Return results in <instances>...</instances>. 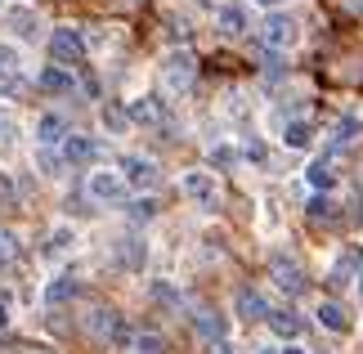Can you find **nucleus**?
Masks as SVG:
<instances>
[{
  "label": "nucleus",
  "instance_id": "obj_1",
  "mask_svg": "<svg viewBox=\"0 0 363 354\" xmlns=\"http://www.w3.org/2000/svg\"><path fill=\"white\" fill-rule=\"evenodd\" d=\"M193 81H198V59H193V50H171L162 59V86L171 94H184Z\"/></svg>",
  "mask_w": 363,
  "mask_h": 354
},
{
  "label": "nucleus",
  "instance_id": "obj_2",
  "mask_svg": "<svg viewBox=\"0 0 363 354\" xmlns=\"http://www.w3.org/2000/svg\"><path fill=\"white\" fill-rule=\"evenodd\" d=\"M301 40V27H296V18L291 13H269V18L260 23V45L264 50H274V54H283V50H291Z\"/></svg>",
  "mask_w": 363,
  "mask_h": 354
},
{
  "label": "nucleus",
  "instance_id": "obj_3",
  "mask_svg": "<svg viewBox=\"0 0 363 354\" xmlns=\"http://www.w3.org/2000/svg\"><path fill=\"white\" fill-rule=\"evenodd\" d=\"M179 189H184V197L198 211H216L220 206V184H216L211 171H184L179 175Z\"/></svg>",
  "mask_w": 363,
  "mask_h": 354
},
{
  "label": "nucleus",
  "instance_id": "obj_4",
  "mask_svg": "<svg viewBox=\"0 0 363 354\" xmlns=\"http://www.w3.org/2000/svg\"><path fill=\"white\" fill-rule=\"evenodd\" d=\"M269 282L283 296H301L305 292V269L291 260L287 251H274V256H269Z\"/></svg>",
  "mask_w": 363,
  "mask_h": 354
},
{
  "label": "nucleus",
  "instance_id": "obj_5",
  "mask_svg": "<svg viewBox=\"0 0 363 354\" xmlns=\"http://www.w3.org/2000/svg\"><path fill=\"white\" fill-rule=\"evenodd\" d=\"M50 54H54V63H59V67H72V63L86 59V40H81V32H72V27H54Z\"/></svg>",
  "mask_w": 363,
  "mask_h": 354
},
{
  "label": "nucleus",
  "instance_id": "obj_6",
  "mask_svg": "<svg viewBox=\"0 0 363 354\" xmlns=\"http://www.w3.org/2000/svg\"><path fill=\"white\" fill-rule=\"evenodd\" d=\"M121 179L130 184V189H157L162 171H157V162H152V157H139V153H125V157H121Z\"/></svg>",
  "mask_w": 363,
  "mask_h": 354
},
{
  "label": "nucleus",
  "instance_id": "obj_7",
  "mask_svg": "<svg viewBox=\"0 0 363 354\" xmlns=\"http://www.w3.org/2000/svg\"><path fill=\"white\" fill-rule=\"evenodd\" d=\"M125 189H130V184L121 179V171H94V175H86V193L94 197V202H125Z\"/></svg>",
  "mask_w": 363,
  "mask_h": 354
},
{
  "label": "nucleus",
  "instance_id": "obj_8",
  "mask_svg": "<svg viewBox=\"0 0 363 354\" xmlns=\"http://www.w3.org/2000/svg\"><path fill=\"white\" fill-rule=\"evenodd\" d=\"M216 32L229 36V40H238V36L251 32V18H247V5H242V0H225V5L216 9Z\"/></svg>",
  "mask_w": 363,
  "mask_h": 354
},
{
  "label": "nucleus",
  "instance_id": "obj_9",
  "mask_svg": "<svg viewBox=\"0 0 363 354\" xmlns=\"http://www.w3.org/2000/svg\"><path fill=\"white\" fill-rule=\"evenodd\" d=\"M86 332L99 336V341H130V332L121 328V319L113 314V309H104V305H94L86 314Z\"/></svg>",
  "mask_w": 363,
  "mask_h": 354
},
{
  "label": "nucleus",
  "instance_id": "obj_10",
  "mask_svg": "<svg viewBox=\"0 0 363 354\" xmlns=\"http://www.w3.org/2000/svg\"><path fill=\"white\" fill-rule=\"evenodd\" d=\"M359 269H363V243H345L341 251H337V260H332V282L337 287H345V282H354L359 278Z\"/></svg>",
  "mask_w": 363,
  "mask_h": 354
},
{
  "label": "nucleus",
  "instance_id": "obj_11",
  "mask_svg": "<svg viewBox=\"0 0 363 354\" xmlns=\"http://www.w3.org/2000/svg\"><path fill=\"white\" fill-rule=\"evenodd\" d=\"M193 332H198L202 341H211V345H216V341H225V332H229V328H225V319H220L211 305H198V309H193Z\"/></svg>",
  "mask_w": 363,
  "mask_h": 354
},
{
  "label": "nucleus",
  "instance_id": "obj_12",
  "mask_svg": "<svg viewBox=\"0 0 363 354\" xmlns=\"http://www.w3.org/2000/svg\"><path fill=\"white\" fill-rule=\"evenodd\" d=\"M233 309H238V319H247V323L269 319V301H264L256 287H238V296H233Z\"/></svg>",
  "mask_w": 363,
  "mask_h": 354
},
{
  "label": "nucleus",
  "instance_id": "obj_13",
  "mask_svg": "<svg viewBox=\"0 0 363 354\" xmlns=\"http://www.w3.org/2000/svg\"><path fill=\"white\" fill-rule=\"evenodd\" d=\"M94 157H99V144H94L90 135H67L63 139V162L67 166H90Z\"/></svg>",
  "mask_w": 363,
  "mask_h": 354
},
{
  "label": "nucleus",
  "instance_id": "obj_14",
  "mask_svg": "<svg viewBox=\"0 0 363 354\" xmlns=\"http://www.w3.org/2000/svg\"><path fill=\"white\" fill-rule=\"evenodd\" d=\"M264 323H269V332L283 336V341H296L301 328H305V319L296 314V309H269V319H264Z\"/></svg>",
  "mask_w": 363,
  "mask_h": 354
},
{
  "label": "nucleus",
  "instance_id": "obj_15",
  "mask_svg": "<svg viewBox=\"0 0 363 354\" xmlns=\"http://www.w3.org/2000/svg\"><path fill=\"white\" fill-rule=\"evenodd\" d=\"M63 139H67V121L59 117V112H45V117L36 121V144L54 148V144H63Z\"/></svg>",
  "mask_w": 363,
  "mask_h": 354
},
{
  "label": "nucleus",
  "instance_id": "obj_16",
  "mask_svg": "<svg viewBox=\"0 0 363 354\" xmlns=\"http://www.w3.org/2000/svg\"><path fill=\"white\" fill-rule=\"evenodd\" d=\"M314 319L323 323L328 332H350V314L337 305V301H318V309H314Z\"/></svg>",
  "mask_w": 363,
  "mask_h": 354
},
{
  "label": "nucleus",
  "instance_id": "obj_17",
  "mask_svg": "<svg viewBox=\"0 0 363 354\" xmlns=\"http://www.w3.org/2000/svg\"><path fill=\"white\" fill-rule=\"evenodd\" d=\"M305 184H310L314 193H328L332 184H337V171H332V162H328V157L310 162V166H305Z\"/></svg>",
  "mask_w": 363,
  "mask_h": 354
},
{
  "label": "nucleus",
  "instance_id": "obj_18",
  "mask_svg": "<svg viewBox=\"0 0 363 354\" xmlns=\"http://www.w3.org/2000/svg\"><path fill=\"white\" fill-rule=\"evenodd\" d=\"M36 86L45 94H72V72H67V67H45V72L36 77Z\"/></svg>",
  "mask_w": 363,
  "mask_h": 354
},
{
  "label": "nucleus",
  "instance_id": "obj_19",
  "mask_svg": "<svg viewBox=\"0 0 363 354\" xmlns=\"http://www.w3.org/2000/svg\"><path fill=\"white\" fill-rule=\"evenodd\" d=\"M125 112H130V121H139V126H162V104H157L152 94L135 99V104L125 108Z\"/></svg>",
  "mask_w": 363,
  "mask_h": 354
},
{
  "label": "nucleus",
  "instance_id": "obj_20",
  "mask_svg": "<svg viewBox=\"0 0 363 354\" xmlns=\"http://www.w3.org/2000/svg\"><path fill=\"white\" fill-rule=\"evenodd\" d=\"M5 18H9V27H13V32H18L23 40H36V27H40V23H36V13H32V9L13 5V9L5 13Z\"/></svg>",
  "mask_w": 363,
  "mask_h": 354
},
{
  "label": "nucleus",
  "instance_id": "obj_21",
  "mask_svg": "<svg viewBox=\"0 0 363 354\" xmlns=\"http://www.w3.org/2000/svg\"><path fill=\"white\" fill-rule=\"evenodd\" d=\"M283 144H287V148H310V144H314V126H310V121L283 126Z\"/></svg>",
  "mask_w": 363,
  "mask_h": 354
},
{
  "label": "nucleus",
  "instance_id": "obj_22",
  "mask_svg": "<svg viewBox=\"0 0 363 354\" xmlns=\"http://www.w3.org/2000/svg\"><path fill=\"white\" fill-rule=\"evenodd\" d=\"M144 243H139V238H125V243H117V260L125 265V269H144Z\"/></svg>",
  "mask_w": 363,
  "mask_h": 354
},
{
  "label": "nucleus",
  "instance_id": "obj_23",
  "mask_svg": "<svg viewBox=\"0 0 363 354\" xmlns=\"http://www.w3.org/2000/svg\"><path fill=\"white\" fill-rule=\"evenodd\" d=\"M72 243H77V233L67 229V224H59L50 238H45V256L54 260V256H63V251H72Z\"/></svg>",
  "mask_w": 363,
  "mask_h": 354
},
{
  "label": "nucleus",
  "instance_id": "obj_24",
  "mask_svg": "<svg viewBox=\"0 0 363 354\" xmlns=\"http://www.w3.org/2000/svg\"><path fill=\"white\" fill-rule=\"evenodd\" d=\"M130 350L135 354H166L162 332H130Z\"/></svg>",
  "mask_w": 363,
  "mask_h": 354
},
{
  "label": "nucleus",
  "instance_id": "obj_25",
  "mask_svg": "<svg viewBox=\"0 0 363 354\" xmlns=\"http://www.w3.org/2000/svg\"><path fill=\"white\" fill-rule=\"evenodd\" d=\"M125 216H130L135 224H148L152 216H157V202H152V197H135V202H125Z\"/></svg>",
  "mask_w": 363,
  "mask_h": 354
},
{
  "label": "nucleus",
  "instance_id": "obj_26",
  "mask_svg": "<svg viewBox=\"0 0 363 354\" xmlns=\"http://www.w3.org/2000/svg\"><path fill=\"white\" fill-rule=\"evenodd\" d=\"M305 216H310V220H318V224H328L332 216H337V206H332V202H328L323 193H314L310 202H305Z\"/></svg>",
  "mask_w": 363,
  "mask_h": 354
},
{
  "label": "nucleus",
  "instance_id": "obj_27",
  "mask_svg": "<svg viewBox=\"0 0 363 354\" xmlns=\"http://www.w3.org/2000/svg\"><path fill=\"white\" fill-rule=\"evenodd\" d=\"M99 117H104V126H108L113 135H121L125 126H130V112H125V108H117V104H104V112H99Z\"/></svg>",
  "mask_w": 363,
  "mask_h": 354
},
{
  "label": "nucleus",
  "instance_id": "obj_28",
  "mask_svg": "<svg viewBox=\"0 0 363 354\" xmlns=\"http://www.w3.org/2000/svg\"><path fill=\"white\" fill-rule=\"evenodd\" d=\"M72 292H77V282H72V278H54L50 287H45V301H50V305H63Z\"/></svg>",
  "mask_w": 363,
  "mask_h": 354
},
{
  "label": "nucleus",
  "instance_id": "obj_29",
  "mask_svg": "<svg viewBox=\"0 0 363 354\" xmlns=\"http://www.w3.org/2000/svg\"><path fill=\"white\" fill-rule=\"evenodd\" d=\"M27 90V81H23V72H9V77H0V94H23Z\"/></svg>",
  "mask_w": 363,
  "mask_h": 354
},
{
  "label": "nucleus",
  "instance_id": "obj_30",
  "mask_svg": "<svg viewBox=\"0 0 363 354\" xmlns=\"http://www.w3.org/2000/svg\"><path fill=\"white\" fill-rule=\"evenodd\" d=\"M13 256H18V238H13L9 229H0V265L13 260Z\"/></svg>",
  "mask_w": 363,
  "mask_h": 354
},
{
  "label": "nucleus",
  "instance_id": "obj_31",
  "mask_svg": "<svg viewBox=\"0 0 363 354\" xmlns=\"http://www.w3.org/2000/svg\"><path fill=\"white\" fill-rule=\"evenodd\" d=\"M9 72H18V50L0 45V77H9Z\"/></svg>",
  "mask_w": 363,
  "mask_h": 354
},
{
  "label": "nucleus",
  "instance_id": "obj_32",
  "mask_svg": "<svg viewBox=\"0 0 363 354\" xmlns=\"http://www.w3.org/2000/svg\"><path fill=\"white\" fill-rule=\"evenodd\" d=\"M36 162H40V171H45V175H59V171H63V157H54L50 148H40V153H36Z\"/></svg>",
  "mask_w": 363,
  "mask_h": 354
},
{
  "label": "nucleus",
  "instance_id": "obj_33",
  "mask_svg": "<svg viewBox=\"0 0 363 354\" xmlns=\"http://www.w3.org/2000/svg\"><path fill=\"white\" fill-rule=\"evenodd\" d=\"M332 135H337V144H350V139L359 135V121L345 117V121H337V131H332Z\"/></svg>",
  "mask_w": 363,
  "mask_h": 354
},
{
  "label": "nucleus",
  "instance_id": "obj_34",
  "mask_svg": "<svg viewBox=\"0 0 363 354\" xmlns=\"http://www.w3.org/2000/svg\"><path fill=\"white\" fill-rule=\"evenodd\" d=\"M152 301H166V305H179V296L166 287V282H152Z\"/></svg>",
  "mask_w": 363,
  "mask_h": 354
},
{
  "label": "nucleus",
  "instance_id": "obj_35",
  "mask_svg": "<svg viewBox=\"0 0 363 354\" xmlns=\"http://www.w3.org/2000/svg\"><path fill=\"white\" fill-rule=\"evenodd\" d=\"M211 162L216 166H233V162H238V153H233V148H211Z\"/></svg>",
  "mask_w": 363,
  "mask_h": 354
},
{
  "label": "nucleus",
  "instance_id": "obj_36",
  "mask_svg": "<svg viewBox=\"0 0 363 354\" xmlns=\"http://www.w3.org/2000/svg\"><path fill=\"white\" fill-rule=\"evenodd\" d=\"M5 323H9V305L0 301V332H5Z\"/></svg>",
  "mask_w": 363,
  "mask_h": 354
},
{
  "label": "nucleus",
  "instance_id": "obj_37",
  "mask_svg": "<svg viewBox=\"0 0 363 354\" xmlns=\"http://www.w3.org/2000/svg\"><path fill=\"white\" fill-rule=\"evenodd\" d=\"M211 354H229V345H225V341H216V345H211Z\"/></svg>",
  "mask_w": 363,
  "mask_h": 354
},
{
  "label": "nucleus",
  "instance_id": "obj_38",
  "mask_svg": "<svg viewBox=\"0 0 363 354\" xmlns=\"http://www.w3.org/2000/svg\"><path fill=\"white\" fill-rule=\"evenodd\" d=\"M256 354H283V350H274V345H256Z\"/></svg>",
  "mask_w": 363,
  "mask_h": 354
},
{
  "label": "nucleus",
  "instance_id": "obj_39",
  "mask_svg": "<svg viewBox=\"0 0 363 354\" xmlns=\"http://www.w3.org/2000/svg\"><path fill=\"white\" fill-rule=\"evenodd\" d=\"M354 287H359V301H363V269H359V278H354Z\"/></svg>",
  "mask_w": 363,
  "mask_h": 354
},
{
  "label": "nucleus",
  "instance_id": "obj_40",
  "mask_svg": "<svg viewBox=\"0 0 363 354\" xmlns=\"http://www.w3.org/2000/svg\"><path fill=\"white\" fill-rule=\"evenodd\" d=\"M256 5H264V9H274V5H283V0H256Z\"/></svg>",
  "mask_w": 363,
  "mask_h": 354
},
{
  "label": "nucleus",
  "instance_id": "obj_41",
  "mask_svg": "<svg viewBox=\"0 0 363 354\" xmlns=\"http://www.w3.org/2000/svg\"><path fill=\"white\" fill-rule=\"evenodd\" d=\"M283 354H310V350H301V345H287V350H283Z\"/></svg>",
  "mask_w": 363,
  "mask_h": 354
}]
</instances>
